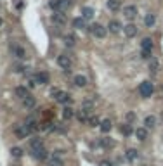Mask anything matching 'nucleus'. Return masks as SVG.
Instances as JSON below:
<instances>
[{
	"label": "nucleus",
	"mask_w": 163,
	"mask_h": 166,
	"mask_svg": "<svg viewBox=\"0 0 163 166\" xmlns=\"http://www.w3.org/2000/svg\"><path fill=\"white\" fill-rule=\"evenodd\" d=\"M153 92H155V87H153L151 81H142L141 85H139V93H141V97H144V99L151 97Z\"/></svg>",
	"instance_id": "obj_1"
},
{
	"label": "nucleus",
	"mask_w": 163,
	"mask_h": 166,
	"mask_svg": "<svg viewBox=\"0 0 163 166\" xmlns=\"http://www.w3.org/2000/svg\"><path fill=\"white\" fill-rule=\"evenodd\" d=\"M90 31H92V35L96 38H104L108 33V28H104L103 24H99V23H96V24L90 26Z\"/></svg>",
	"instance_id": "obj_2"
},
{
	"label": "nucleus",
	"mask_w": 163,
	"mask_h": 166,
	"mask_svg": "<svg viewBox=\"0 0 163 166\" xmlns=\"http://www.w3.org/2000/svg\"><path fill=\"white\" fill-rule=\"evenodd\" d=\"M57 64H59L66 73H70V68H71V64H73V63H71V57L61 54V55H57Z\"/></svg>",
	"instance_id": "obj_3"
},
{
	"label": "nucleus",
	"mask_w": 163,
	"mask_h": 166,
	"mask_svg": "<svg viewBox=\"0 0 163 166\" xmlns=\"http://www.w3.org/2000/svg\"><path fill=\"white\" fill-rule=\"evenodd\" d=\"M52 23H54V24H57V26H64L68 23L66 14H64V12H61V11H56L54 14H52Z\"/></svg>",
	"instance_id": "obj_4"
},
{
	"label": "nucleus",
	"mask_w": 163,
	"mask_h": 166,
	"mask_svg": "<svg viewBox=\"0 0 163 166\" xmlns=\"http://www.w3.org/2000/svg\"><path fill=\"white\" fill-rule=\"evenodd\" d=\"M14 135L23 140V138H26L28 135H31V132L28 130V126H26V125H18V126L14 128Z\"/></svg>",
	"instance_id": "obj_5"
},
{
	"label": "nucleus",
	"mask_w": 163,
	"mask_h": 166,
	"mask_svg": "<svg viewBox=\"0 0 163 166\" xmlns=\"http://www.w3.org/2000/svg\"><path fill=\"white\" fill-rule=\"evenodd\" d=\"M123 16H125L129 21L135 19L137 18V7H135V5H127V7H123Z\"/></svg>",
	"instance_id": "obj_6"
},
{
	"label": "nucleus",
	"mask_w": 163,
	"mask_h": 166,
	"mask_svg": "<svg viewBox=\"0 0 163 166\" xmlns=\"http://www.w3.org/2000/svg\"><path fill=\"white\" fill-rule=\"evenodd\" d=\"M123 33H125V37H127V38H134L135 35L139 33V28H137L135 24H132V23H130V24L123 26Z\"/></svg>",
	"instance_id": "obj_7"
},
{
	"label": "nucleus",
	"mask_w": 163,
	"mask_h": 166,
	"mask_svg": "<svg viewBox=\"0 0 163 166\" xmlns=\"http://www.w3.org/2000/svg\"><path fill=\"white\" fill-rule=\"evenodd\" d=\"M33 158L38 159V161H44V159H47V151H45V147H38V149H33Z\"/></svg>",
	"instance_id": "obj_8"
},
{
	"label": "nucleus",
	"mask_w": 163,
	"mask_h": 166,
	"mask_svg": "<svg viewBox=\"0 0 163 166\" xmlns=\"http://www.w3.org/2000/svg\"><path fill=\"white\" fill-rule=\"evenodd\" d=\"M122 23L116 21V19H113V21H109V24H108V30L111 31V33H120L122 31Z\"/></svg>",
	"instance_id": "obj_9"
},
{
	"label": "nucleus",
	"mask_w": 163,
	"mask_h": 166,
	"mask_svg": "<svg viewBox=\"0 0 163 166\" xmlns=\"http://www.w3.org/2000/svg\"><path fill=\"white\" fill-rule=\"evenodd\" d=\"M38 147H44V140H42L40 137H31L30 138V149H38Z\"/></svg>",
	"instance_id": "obj_10"
},
{
	"label": "nucleus",
	"mask_w": 163,
	"mask_h": 166,
	"mask_svg": "<svg viewBox=\"0 0 163 166\" xmlns=\"http://www.w3.org/2000/svg\"><path fill=\"white\" fill-rule=\"evenodd\" d=\"M56 100H57V102H61V104L70 102V93H68V92H63V90H59V92L56 93Z\"/></svg>",
	"instance_id": "obj_11"
},
{
	"label": "nucleus",
	"mask_w": 163,
	"mask_h": 166,
	"mask_svg": "<svg viewBox=\"0 0 163 166\" xmlns=\"http://www.w3.org/2000/svg\"><path fill=\"white\" fill-rule=\"evenodd\" d=\"M35 81L40 83V85H45V83H49V74L45 73V71H40V73H37V76H35Z\"/></svg>",
	"instance_id": "obj_12"
},
{
	"label": "nucleus",
	"mask_w": 163,
	"mask_h": 166,
	"mask_svg": "<svg viewBox=\"0 0 163 166\" xmlns=\"http://www.w3.org/2000/svg\"><path fill=\"white\" fill-rule=\"evenodd\" d=\"M12 54H14L18 59H26V57H28V55H26V50L23 47H19V45H16V47L12 48Z\"/></svg>",
	"instance_id": "obj_13"
},
{
	"label": "nucleus",
	"mask_w": 163,
	"mask_h": 166,
	"mask_svg": "<svg viewBox=\"0 0 163 166\" xmlns=\"http://www.w3.org/2000/svg\"><path fill=\"white\" fill-rule=\"evenodd\" d=\"M94 9L92 7H82V18L85 19V21H89V19H92L94 18Z\"/></svg>",
	"instance_id": "obj_14"
},
{
	"label": "nucleus",
	"mask_w": 163,
	"mask_h": 166,
	"mask_svg": "<svg viewBox=\"0 0 163 166\" xmlns=\"http://www.w3.org/2000/svg\"><path fill=\"white\" fill-rule=\"evenodd\" d=\"M134 135L137 137L139 140H146V138H148V128L141 126V128H137L135 132H134Z\"/></svg>",
	"instance_id": "obj_15"
},
{
	"label": "nucleus",
	"mask_w": 163,
	"mask_h": 166,
	"mask_svg": "<svg viewBox=\"0 0 163 166\" xmlns=\"http://www.w3.org/2000/svg\"><path fill=\"white\" fill-rule=\"evenodd\" d=\"M108 9L109 11H120L122 9V0H108Z\"/></svg>",
	"instance_id": "obj_16"
},
{
	"label": "nucleus",
	"mask_w": 163,
	"mask_h": 166,
	"mask_svg": "<svg viewBox=\"0 0 163 166\" xmlns=\"http://www.w3.org/2000/svg\"><path fill=\"white\" fill-rule=\"evenodd\" d=\"M155 23H156V16L155 14H146V18H144L146 28H153V26H155Z\"/></svg>",
	"instance_id": "obj_17"
},
{
	"label": "nucleus",
	"mask_w": 163,
	"mask_h": 166,
	"mask_svg": "<svg viewBox=\"0 0 163 166\" xmlns=\"http://www.w3.org/2000/svg\"><path fill=\"white\" fill-rule=\"evenodd\" d=\"M35 104H37V100L33 99V97H24V99H23V106L26 107V109H31V107H35Z\"/></svg>",
	"instance_id": "obj_18"
},
{
	"label": "nucleus",
	"mask_w": 163,
	"mask_h": 166,
	"mask_svg": "<svg viewBox=\"0 0 163 166\" xmlns=\"http://www.w3.org/2000/svg\"><path fill=\"white\" fill-rule=\"evenodd\" d=\"M73 81H75V85L76 87H85L87 85V78L83 76V74H76Z\"/></svg>",
	"instance_id": "obj_19"
},
{
	"label": "nucleus",
	"mask_w": 163,
	"mask_h": 166,
	"mask_svg": "<svg viewBox=\"0 0 163 166\" xmlns=\"http://www.w3.org/2000/svg\"><path fill=\"white\" fill-rule=\"evenodd\" d=\"M111 128H113V125H111L109 119H103V121H101V132L103 133H108Z\"/></svg>",
	"instance_id": "obj_20"
},
{
	"label": "nucleus",
	"mask_w": 163,
	"mask_h": 166,
	"mask_svg": "<svg viewBox=\"0 0 163 166\" xmlns=\"http://www.w3.org/2000/svg\"><path fill=\"white\" fill-rule=\"evenodd\" d=\"M125 156H127V159H129V161H137V159H139V152L135 151V149H129Z\"/></svg>",
	"instance_id": "obj_21"
},
{
	"label": "nucleus",
	"mask_w": 163,
	"mask_h": 166,
	"mask_svg": "<svg viewBox=\"0 0 163 166\" xmlns=\"http://www.w3.org/2000/svg\"><path fill=\"white\" fill-rule=\"evenodd\" d=\"M75 116V111L71 109V107H64L63 109V119H66V121H70L71 118Z\"/></svg>",
	"instance_id": "obj_22"
},
{
	"label": "nucleus",
	"mask_w": 163,
	"mask_h": 166,
	"mask_svg": "<svg viewBox=\"0 0 163 166\" xmlns=\"http://www.w3.org/2000/svg\"><path fill=\"white\" fill-rule=\"evenodd\" d=\"M155 125H156V118H155V116H146L144 128H155Z\"/></svg>",
	"instance_id": "obj_23"
},
{
	"label": "nucleus",
	"mask_w": 163,
	"mask_h": 166,
	"mask_svg": "<svg viewBox=\"0 0 163 166\" xmlns=\"http://www.w3.org/2000/svg\"><path fill=\"white\" fill-rule=\"evenodd\" d=\"M76 118H78V121H80V123H87V121H89V114H87L85 109L78 111V113H76Z\"/></svg>",
	"instance_id": "obj_24"
},
{
	"label": "nucleus",
	"mask_w": 163,
	"mask_h": 166,
	"mask_svg": "<svg viewBox=\"0 0 163 166\" xmlns=\"http://www.w3.org/2000/svg\"><path fill=\"white\" fill-rule=\"evenodd\" d=\"M120 132H122L125 137H129V135H132V133H134V130H132V126H130V123H123L122 128H120Z\"/></svg>",
	"instance_id": "obj_25"
},
{
	"label": "nucleus",
	"mask_w": 163,
	"mask_h": 166,
	"mask_svg": "<svg viewBox=\"0 0 163 166\" xmlns=\"http://www.w3.org/2000/svg\"><path fill=\"white\" fill-rule=\"evenodd\" d=\"M73 26L76 28V30H83V28H85V19L83 18H75L73 19Z\"/></svg>",
	"instance_id": "obj_26"
},
{
	"label": "nucleus",
	"mask_w": 163,
	"mask_h": 166,
	"mask_svg": "<svg viewBox=\"0 0 163 166\" xmlns=\"http://www.w3.org/2000/svg\"><path fill=\"white\" fill-rule=\"evenodd\" d=\"M141 48L142 50H153V40L151 38H144L141 42Z\"/></svg>",
	"instance_id": "obj_27"
},
{
	"label": "nucleus",
	"mask_w": 163,
	"mask_h": 166,
	"mask_svg": "<svg viewBox=\"0 0 163 166\" xmlns=\"http://www.w3.org/2000/svg\"><path fill=\"white\" fill-rule=\"evenodd\" d=\"M16 95H18L19 99L28 97V88H26V87H16Z\"/></svg>",
	"instance_id": "obj_28"
},
{
	"label": "nucleus",
	"mask_w": 163,
	"mask_h": 166,
	"mask_svg": "<svg viewBox=\"0 0 163 166\" xmlns=\"http://www.w3.org/2000/svg\"><path fill=\"white\" fill-rule=\"evenodd\" d=\"M64 43H66V47H75L76 38H75L73 35H66V37H64Z\"/></svg>",
	"instance_id": "obj_29"
},
{
	"label": "nucleus",
	"mask_w": 163,
	"mask_h": 166,
	"mask_svg": "<svg viewBox=\"0 0 163 166\" xmlns=\"http://www.w3.org/2000/svg\"><path fill=\"white\" fill-rule=\"evenodd\" d=\"M158 68H160V63L156 59H149V71H151V73H156V71H158Z\"/></svg>",
	"instance_id": "obj_30"
},
{
	"label": "nucleus",
	"mask_w": 163,
	"mask_h": 166,
	"mask_svg": "<svg viewBox=\"0 0 163 166\" xmlns=\"http://www.w3.org/2000/svg\"><path fill=\"white\" fill-rule=\"evenodd\" d=\"M71 7V0H61L59 2V11L61 12H64L66 9H70Z\"/></svg>",
	"instance_id": "obj_31"
},
{
	"label": "nucleus",
	"mask_w": 163,
	"mask_h": 166,
	"mask_svg": "<svg viewBox=\"0 0 163 166\" xmlns=\"http://www.w3.org/2000/svg\"><path fill=\"white\" fill-rule=\"evenodd\" d=\"M49 166H63V159L56 158V156H52L50 161H49Z\"/></svg>",
	"instance_id": "obj_32"
},
{
	"label": "nucleus",
	"mask_w": 163,
	"mask_h": 166,
	"mask_svg": "<svg viewBox=\"0 0 163 166\" xmlns=\"http://www.w3.org/2000/svg\"><path fill=\"white\" fill-rule=\"evenodd\" d=\"M11 156H12V158H21V156H23V149L21 147H12L11 149Z\"/></svg>",
	"instance_id": "obj_33"
},
{
	"label": "nucleus",
	"mask_w": 163,
	"mask_h": 166,
	"mask_svg": "<svg viewBox=\"0 0 163 166\" xmlns=\"http://www.w3.org/2000/svg\"><path fill=\"white\" fill-rule=\"evenodd\" d=\"M101 145H103V147H113V145H115V142L109 140V138H103V140H101Z\"/></svg>",
	"instance_id": "obj_34"
},
{
	"label": "nucleus",
	"mask_w": 163,
	"mask_h": 166,
	"mask_svg": "<svg viewBox=\"0 0 163 166\" xmlns=\"http://www.w3.org/2000/svg\"><path fill=\"white\" fill-rule=\"evenodd\" d=\"M59 2L61 0H49V5H50V9H54V11H59Z\"/></svg>",
	"instance_id": "obj_35"
},
{
	"label": "nucleus",
	"mask_w": 163,
	"mask_h": 166,
	"mask_svg": "<svg viewBox=\"0 0 163 166\" xmlns=\"http://www.w3.org/2000/svg\"><path fill=\"white\" fill-rule=\"evenodd\" d=\"M89 123H90V126H97V125H101V119L97 116H94V118H89Z\"/></svg>",
	"instance_id": "obj_36"
},
{
	"label": "nucleus",
	"mask_w": 163,
	"mask_h": 166,
	"mask_svg": "<svg viewBox=\"0 0 163 166\" xmlns=\"http://www.w3.org/2000/svg\"><path fill=\"white\" fill-rule=\"evenodd\" d=\"M141 57L142 59H151V50H141Z\"/></svg>",
	"instance_id": "obj_37"
},
{
	"label": "nucleus",
	"mask_w": 163,
	"mask_h": 166,
	"mask_svg": "<svg viewBox=\"0 0 163 166\" xmlns=\"http://www.w3.org/2000/svg\"><path fill=\"white\" fill-rule=\"evenodd\" d=\"M35 87H37V81H35V80L28 81V88H35Z\"/></svg>",
	"instance_id": "obj_38"
},
{
	"label": "nucleus",
	"mask_w": 163,
	"mask_h": 166,
	"mask_svg": "<svg viewBox=\"0 0 163 166\" xmlns=\"http://www.w3.org/2000/svg\"><path fill=\"white\" fill-rule=\"evenodd\" d=\"M127 119H129V121H134V119H135V114H134V113H127Z\"/></svg>",
	"instance_id": "obj_39"
},
{
	"label": "nucleus",
	"mask_w": 163,
	"mask_h": 166,
	"mask_svg": "<svg viewBox=\"0 0 163 166\" xmlns=\"http://www.w3.org/2000/svg\"><path fill=\"white\" fill-rule=\"evenodd\" d=\"M57 92H59V88H52V90H50V95H52V97H56Z\"/></svg>",
	"instance_id": "obj_40"
},
{
	"label": "nucleus",
	"mask_w": 163,
	"mask_h": 166,
	"mask_svg": "<svg viewBox=\"0 0 163 166\" xmlns=\"http://www.w3.org/2000/svg\"><path fill=\"white\" fill-rule=\"evenodd\" d=\"M103 166H113V164H111V163H108V161H104V163H103Z\"/></svg>",
	"instance_id": "obj_41"
},
{
	"label": "nucleus",
	"mask_w": 163,
	"mask_h": 166,
	"mask_svg": "<svg viewBox=\"0 0 163 166\" xmlns=\"http://www.w3.org/2000/svg\"><path fill=\"white\" fill-rule=\"evenodd\" d=\"M0 26H2V19H0Z\"/></svg>",
	"instance_id": "obj_42"
}]
</instances>
